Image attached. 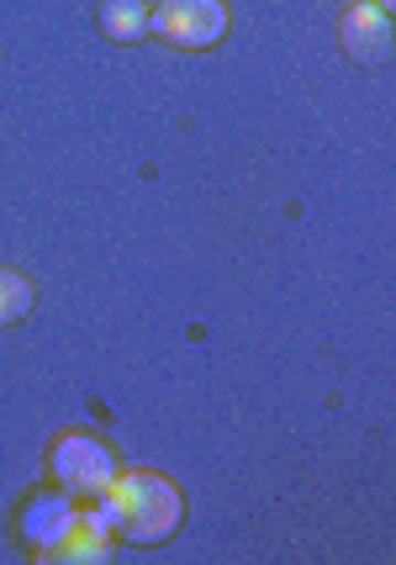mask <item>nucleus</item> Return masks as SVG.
Here are the masks:
<instances>
[{"instance_id": "obj_1", "label": "nucleus", "mask_w": 396, "mask_h": 565, "mask_svg": "<svg viewBox=\"0 0 396 565\" xmlns=\"http://www.w3.org/2000/svg\"><path fill=\"white\" fill-rule=\"evenodd\" d=\"M111 497H117V508H122V523H117V529H122V540H132V544H159L185 523V497L174 492L159 470H117Z\"/></svg>"}, {"instance_id": "obj_2", "label": "nucleus", "mask_w": 396, "mask_h": 565, "mask_svg": "<svg viewBox=\"0 0 396 565\" xmlns=\"http://www.w3.org/2000/svg\"><path fill=\"white\" fill-rule=\"evenodd\" d=\"M117 470H122L117 449L100 439V434H90V428H69V434H58V439L49 444L53 487H64V492L79 497V502H85V497L111 492Z\"/></svg>"}, {"instance_id": "obj_3", "label": "nucleus", "mask_w": 396, "mask_h": 565, "mask_svg": "<svg viewBox=\"0 0 396 565\" xmlns=\"http://www.w3.org/2000/svg\"><path fill=\"white\" fill-rule=\"evenodd\" d=\"M233 17H227V0H159L149 11V32H159L170 49H212L223 43Z\"/></svg>"}, {"instance_id": "obj_4", "label": "nucleus", "mask_w": 396, "mask_h": 565, "mask_svg": "<svg viewBox=\"0 0 396 565\" xmlns=\"http://www.w3.org/2000/svg\"><path fill=\"white\" fill-rule=\"evenodd\" d=\"M75 518H79V497H69L64 487H38V492H26L22 513H17V534H22V544H32L38 561H49L53 550L64 544V534L75 529Z\"/></svg>"}, {"instance_id": "obj_5", "label": "nucleus", "mask_w": 396, "mask_h": 565, "mask_svg": "<svg viewBox=\"0 0 396 565\" xmlns=\"http://www.w3.org/2000/svg\"><path fill=\"white\" fill-rule=\"evenodd\" d=\"M339 38H344V53L354 64H386L392 53V17L371 6V0H354L339 22Z\"/></svg>"}, {"instance_id": "obj_6", "label": "nucleus", "mask_w": 396, "mask_h": 565, "mask_svg": "<svg viewBox=\"0 0 396 565\" xmlns=\"http://www.w3.org/2000/svg\"><path fill=\"white\" fill-rule=\"evenodd\" d=\"M96 26L100 38H111V43H143L149 38V0H100L96 11Z\"/></svg>"}, {"instance_id": "obj_7", "label": "nucleus", "mask_w": 396, "mask_h": 565, "mask_svg": "<svg viewBox=\"0 0 396 565\" xmlns=\"http://www.w3.org/2000/svg\"><path fill=\"white\" fill-rule=\"evenodd\" d=\"M49 561H64V565H100V561H111V534H100V529H90V523H79V518H75V529L64 534V544L53 550Z\"/></svg>"}, {"instance_id": "obj_8", "label": "nucleus", "mask_w": 396, "mask_h": 565, "mask_svg": "<svg viewBox=\"0 0 396 565\" xmlns=\"http://www.w3.org/2000/svg\"><path fill=\"white\" fill-rule=\"evenodd\" d=\"M32 307H38L32 280H26L22 270H6V265H0V322H22Z\"/></svg>"}, {"instance_id": "obj_9", "label": "nucleus", "mask_w": 396, "mask_h": 565, "mask_svg": "<svg viewBox=\"0 0 396 565\" xmlns=\"http://www.w3.org/2000/svg\"><path fill=\"white\" fill-rule=\"evenodd\" d=\"M371 6H381V11H392V6H396V0H371Z\"/></svg>"}, {"instance_id": "obj_10", "label": "nucleus", "mask_w": 396, "mask_h": 565, "mask_svg": "<svg viewBox=\"0 0 396 565\" xmlns=\"http://www.w3.org/2000/svg\"><path fill=\"white\" fill-rule=\"evenodd\" d=\"M349 6H354V0H349Z\"/></svg>"}]
</instances>
